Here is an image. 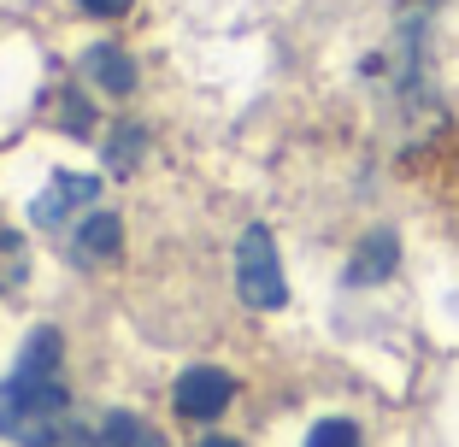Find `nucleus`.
I'll list each match as a JSON object with an SVG mask.
<instances>
[{"label":"nucleus","mask_w":459,"mask_h":447,"mask_svg":"<svg viewBox=\"0 0 459 447\" xmlns=\"http://www.w3.org/2000/svg\"><path fill=\"white\" fill-rule=\"evenodd\" d=\"M236 295L247 300V306L259 312H277L283 306V265H277V242H271L265 224H254V230H242V242H236Z\"/></svg>","instance_id":"obj_1"},{"label":"nucleus","mask_w":459,"mask_h":447,"mask_svg":"<svg viewBox=\"0 0 459 447\" xmlns=\"http://www.w3.org/2000/svg\"><path fill=\"white\" fill-rule=\"evenodd\" d=\"M95 201H100V176H71V171H59L54 183L36 194L30 218H36L41 230H65L71 218H77V206H95Z\"/></svg>","instance_id":"obj_2"},{"label":"nucleus","mask_w":459,"mask_h":447,"mask_svg":"<svg viewBox=\"0 0 459 447\" xmlns=\"http://www.w3.org/2000/svg\"><path fill=\"white\" fill-rule=\"evenodd\" d=\"M177 412L183 418H218V412L236 400V377L230 371H218V365H195V371H183L177 377Z\"/></svg>","instance_id":"obj_3"},{"label":"nucleus","mask_w":459,"mask_h":447,"mask_svg":"<svg viewBox=\"0 0 459 447\" xmlns=\"http://www.w3.org/2000/svg\"><path fill=\"white\" fill-rule=\"evenodd\" d=\"M59 353H65L59 330H54V324H36V330L24 336V353H18L13 377H24V383H54V377H59Z\"/></svg>","instance_id":"obj_4"},{"label":"nucleus","mask_w":459,"mask_h":447,"mask_svg":"<svg viewBox=\"0 0 459 447\" xmlns=\"http://www.w3.org/2000/svg\"><path fill=\"white\" fill-rule=\"evenodd\" d=\"M394 254H401V247H394V236H389V230H371V236L359 242V254H353V265H348V283H353V288L383 283V277L394 271Z\"/></svg>","instance_id":"obj_5"},{"label":"nucleus","mask_w":459,"mask_h":447,"mask_svg":"<svg viewBox=\"0 0 459 447\" xmlns=\"http://www.w3.org/2000/svg\"><path fill=\"white\" fill-rule=\"evenodd\" d=\"M82 71H89V82L107 89V95H130L135 89V59L118 54V47H89V54H82Z\"/></svg>","instance_id":"obj_6"},{"label":"nucleus","mask_w":459,"mask_h":447,"mask_svg":"<svg viewBox=\"0 0 459 447\" xmlns=\"http://www.w3.org/2000/svg\"><path fill=\"white\" fill-rule=\"evenodd\" d=\"M118 242H124L118 212H89V224L77 230V254H82V259H107V254H118Z\"/></svg>","instance_id":"obj_7"},{"label":"nucleus","mask_w":459,"mask_h":447,"mask_svg":"<svg viewBox=\"0 0 459 447\" xmlns=\"http://www.w3.org/2000/svg\"><path fill=\"white\" fill-rule=\"evenodd\" d=\"M142 148H148V130H142V124H118V130L107 136V165L112 171H135Z\"/></svg>","instance_id":"obj_8"},{"label":"nucleus","mask_w":459,"mask_h":447,"mask_svg":"<svg viewBox=\"0 0 459 447\" xmlns=\"http://www.w3.org/2000/svg\"><path fill=\"white\" fill-rule=\"evenodd\" d=\"M24 277H30V247H24V236H0V295L24 288Z\"/></svg>","instance_id":"obj_9"},{"label":"nucleus","mask_w":459,"mask_h":447,"mask_svg":"<svg viewBox=\"0 0 459 447\" xmlns=\"http://www.w3.org/2000/svg\"><path fill=\"white\" fill-rule=\"evenodd\" d=\"M307 447H359V430L348 418H325V424H312Z\"/></svg>","instance_id":"obj_10"},{"label":"nucleus","mask_w":459,"mask_h":447,"mask_svg":"<svg viewBox=\"0 0 459 447\" xmlns=\"http://www.w3.org/2000/svg\"><path fill=\"white\" fill-rule=\"evenodd\" d=\"M82 13H95V18H118V13H130V0H82Z\"/></svg>","instance_id":"obj_11"},{"label":"nucleus","mask_w":459,"mask_h":447,"mask_svg":"<svg viewBox=\"0 0 459 447\" xmlns=\"http://www.w3.org/2000/svg\"><path fill=\"white\" fill-rule=\"evenodd\" d=\"M201 447H242V442H230V435H206Z\"/></svg>","instance_id":"obj_12"},{"label":"nucleus","mask_w":459,"mask_h":447,"mask_svg":"<svg viewBox=\"0 0 459 447\" xmlns=\"http://www.w3.org/2000/svg\"><path fill=\"white\" fill-rule=\"evenodd\" d=\"M148 447H165V442H160V435H153V442H148Z\"/></svg>","instance_id":"obj_13"}]
</instances>
